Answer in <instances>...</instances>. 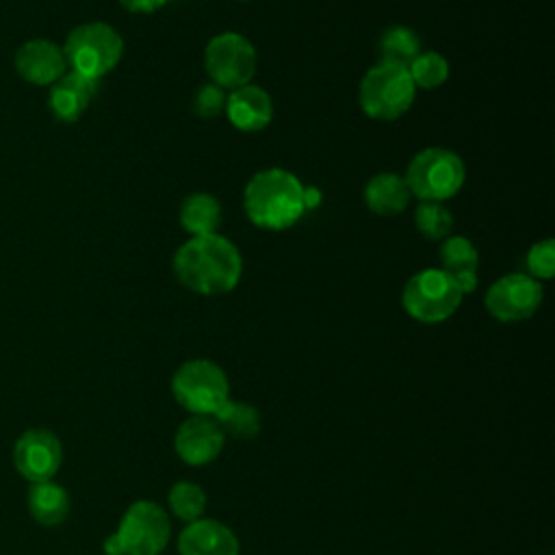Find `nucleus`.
I'll return each mask as SVG.
<instances>
[{
	"label": "nucleus",
	"mask_w": 555,
	"mask_h": 555,
	"mask_svg": "<svg viewBox=\"0 0 555 555\" xmlns=\"http://www.w3.org/2000/svg\"><path fill=\"white\" fill-rule=\"evenodd\" d=\"M382 61L408 67L421 52V39L408 26H390L379 37Z\"/></svg>",
	"instance_id": "4be33fe9"
},
{
	"label": "nucleus",
	"mask_w": 555,
	"mask_h": 555,
	"mask_svg": "<svg viewBox=\"0 0 555 555\" xmlns=\"http://www.w3.org/2000/svg\"><path fill=\"white\" fill-rule=\"evenodd\" d=\"M462 297V291L447 271L423 269L405 282L401 291V306L414 321L431 325L453 317Z\"/></svg>",
	"instance_id": "0eeeda50"
},
{
	"label": "nucleus",
	"mask_w": 555,
	"mask_h": 555,
	"mask_svg": "<svg viewBox=\"0 0 555 555\" xmlns=\"http://www.w3.org/2000/svg\"><path fill=\"white\" fill-rule=\"evenodd\" d=\"M212 418L219 423L225 438L230 436V438H236V440H251L260 434V427H262L260 412L247 401L228 399L212 414Z\"/></svg>",
	"instance_id": "aec40b11"
},
{
	"label": "nucleus",
	"mask_w": 555,
	"mask_h": 555,
	"mask_svg": "<svg viewBox=\"0 0 555 555\" xmlns=\"http://www.w3.org/2000/svg\"><path fill=\"white\" fill-rule=\"evenodd\" d=\"M225 115L236 130L260 132L273 119L271 95L256 85H243L238 89H232L225 100Z\"/></svg>",
	"instance_id": "dca6fc26"
},
{
	"label": "nucleus",
	"mask_w": 555,
	"mask_h": 555,
	"mask_svg": "<svg viewBox=\"0 0 555 555\" xmlns=\"http://www.w3.org/2000/svg\"><path fill=\"white\" fill-rule=\"evenodd\" d=\"M416 98V87L408 67L379 61L360 80L358 102L366 117L377 121H395L410 111Z\"/></svg>",
	"instance_id": "7ed1b4c3"
},
{
	"label": "nucleus",
	"mask_w": 555,
	"mask_h": 555,
	"mask_svg": "<svg viewBox=\"0 0 555 555\" xmlns=\"http://www.w3.org/2000/svg\"><path fill=\"white\" fill-rule=\"evenodd\" d=\"M26 503L30 516L46 527L61 525L69 514V494L63 486L54 483L52 479L30 483Z\"/></svg>",
	"instance_id": "a211bd4d"
},
{
	"label": "nucleus",
	"mask_w": 555,
	"mask_h": 555,
	"mask_svg": "<svg viewBox=\"0 0 555 555\" xmlns=\"http://www.w3.org/2000/svg\"><path fill=\"white\" fill-rule=\"evenodd\" d=\"M238 551L236 533L215 518L191 520L178 535L180 555H238Z\"/></svg>",
	"instance_id": "4468645a"
},
{
	"label": "nucleus",
	"mask_w": 555,
	"mask_h": 555,
	"mask_svg": "<svg viewBox=\"0 0 555 555\" xmlns=\"http://www.w3.org/2000/svg\"><path fill=\"white\" fill-rule=\"evenodd\" d=\"M243 210L256 228L288 230L306 212L304 184L282 167L262 169L243 189Z\"/></svg>",
	"instance_id": "f03ea898"
},
{
	"label": "nucleus",
	"mask_w": 555,
	"mask_h": 555,
	"mask_svg": "<svg viewBox=\"0 0 555 555\" xmlns=\"http://www.w3.org/2000/svg\"><path fill=\"white\" fill-rule=\"evenodd\" d=\"M453 280H455V284H457V288L462 291V295H466V293H473L475 288H477V271H462V273H455V275H451Z\"/></svg>",
	"instance_id": "c85d7f7f"
},
{
	"label": "nucleus",
	"mask_w": 555,
	"mask_h": 555,
	"mask_svg": "<svg viewBox=\"0 0 555 555\" xmlns=\"http://www.w3.org/2000/svg\"><path fill=\"white\" fill-rule=\"evenodd\" d=\"M412 193L403 176L392 171L375 173L364 186V204L377 217H395L408 208Z\"/></svg>",
	"instance_id": "f3484780"
},
{
	"label": "nucleus",
	"mask_w": 555,
	"mask_h": 555,
	"mask_svg": "<svg viewBox=\"0 0 555 555\" xmlns=\"http://www.w3.org/2000/svg\"><path fill=\"white\" fill-rule=\"evenodd\" d=\"M256 63V50L241 33H219L204 48V69L225 91L249 85Z\"/></svg>",
	"instance_id": "1a4fd4ad"
},
{
	"label": "nucleus",
	"mask_w": 555,
	"mask_h": 555,
	"mask_svg": "<svg viewBox=\"0 0 555 555\" xmlns=\"http://www.w3.org/2000/svg\"><path fill=\"white\" fill-rule=\"evenodd\" d=\"M408 74L418 89H436L449 78V61L440 52H418L408 65Z\"/></svg>",
	"instance_id": "393cba45"
},
{
	"label": "nucleus",
	"mask_w": 555,
	"mask_h": 555,
	"mask_svg": "<svg viewBox=\"0 0 555 555\" xmlns=\"http://www.w3.org/2000/svg\"><path fill=\"white\" fill-rule=\"evenodd\" d=\"M527 275H531L533 280H551L555 275V241L553 238H544L538 241L529 247L527 258Z\"/></svg>",
	"instance_id": "a878e982"
},
{
	"label": "nucleus",
	"mask_w": 555,
	"mask_h": 555,
	"mask_svg": "<svg viewBox=\"0 0 555 555\" xmlns=\"http://www.w3.org/2000/svg\"><path fill=\"white\" fill-rule=\"evenodd\" d=\"M542 295V284L531 275L507 273L488 286L483 306L492 319L501 323H518L538 312Z\"/></svg>",
	"instance_id": "9d476101"
},
{
	"label": "nucleus",
	"mask_w": 555,
	"mask_h": 555,
	"mask_svg": "<svg viewBox=\"0 0 555 555\" xmlns=\"http://www.w3.org/2000/svg\"><path fill=\"white\" fill-rule=\"evenodd\" d=\"M228 93L215 82H204L193 98V113L202 119H215L225 111Z\"/></svg>",
	"instance_id": "bb28decb"
},
{
	"label": "nucleus",
	"mask_w": 555,
	"mask_h": 555,
	"mask_svg": "<svg viewBox=\"0 0 555 555\" xmlns=\"http://www.w3.org/2000/svg\"><path fill=\"white\" fill-rule=\"evenodd\" d=\"M225 434L212 416L191 414L173 434V451L189 466H204L219 457Z\"/></svg>",
	"instance_id": "f8f14e48"
},
{
	"label": "nucleus",
	"mask_w": 555,
	"mask_h": 555,
	"mask_svg": "<svg viewBox=\"0 0 555 555\" xmlns=\"http://www.w3.org/2000/svg\"><path fill=\"white\" fill-rule=\"evenodd\" d=\"M15 69L20 78L30 85H54L65 72L67 63L61 46L50 39H28L15 52Z\"/></svg>",
	"instance_id": "ddd939ff"
},
{
	"label": "nucleus",
	"mask_w": 555,
	"mask_h": 555,
	"mask_svg": "<svg viewBox=\"0 0 555 555\" xmlns=\"http://www.w3.org/2000/svg\"><path fill=\"white\" fill-rule=\"evenodd\" d=\"M115 538L121 555H160L171 538V520L156 501L130 503L117 525Z\"/></svg>",
	"instance_id": "6e6552de"
},
{
	"label": "nucleus",
	"mask_w": 555,
	"mask_h": 555,
	"mask_svg": "<svg viewBox=\"0 0 555 555\" xmlns=\"http://www.w3.org/2000/svg\"><path fill=\"white\" fill-rule=\"evenodd\" d=\"M440 264L442 271L449 275L462 273V271H477L479 254L473 241L460 234H449L440 245Z\"/></svg>",
	"instance_id": "5701e85b"
},
{
	"label": "nucleus",
	"mask_w": 555,
	"mask_h": 555,
	"mask_svg": "<svg viewBox=\"0 0 555 555\" xmlns=\"http://www.w3.org/2000/svg\"><path fill=\"white\" fill-rule=\"evenodd\" d=\"M98 82L76 72H65L50 89L48 108L56 121L74 124L82 117L87 106L98 93Z\"/></svg>",
	"instance_id": "2eb2a0df"
},
{
	"label": "nucleus",
	"mask_w": 555,
	"mask_h": 555,
	"mask_svg": "<svg viewBox=\"0 0 555 555\" xmlns=\"http://www.w3.org/2000/svg\"><path fill=\"white\" fill-rule=\"evenodd\" d=\"M104 555H106V553H104Z\"/></svg>",
	"instance_id": "c756f323"
},
{
	"label": "nucleus",
	"mask_w": 555,
	"mask_h": 555,
	"mask_svg": "<svg viewBox=\"0 0 555 555\" xmlns=\"http://www.w3.org/2000/svg\"><path fill=\"white\" fill-rule=\"evenodd\" d=\"M403 180L418 202H444L464 186L466 167L464 160L447 147H425L412 156Z\"/></svg>",
	"instance_id": "39448f33"
},
{
	"label": "nucleus",
	"mask_w": 555,
	"mask_h": 555,
	"mask_svg": "<svg viewBox=\"0 0 555 555\" xmlns=\"http://www.w3.org/2000/svg\"><path fill=\"white\" fill-rule=\"evenodd\" d=\"M61 50L69 72L100 80L121 61L124 39L106 22H87L65 37Z\"/></svg>",
	"instance_id": "20e7f679"
},
{
	"label": "nucleus",
	"mask_w": 555,
	"mask_h": 555,
	"mask_svg": "<svg viewBox=\"0 0 555 555\" xmlns=\"http://www.w3.org/2000/svg\"><path fill=\"white\" fill-rule=\"evenodd\" d=\"M206 492L199 483L189 481V479H180L176 481L169 492H167V505L169 512L182 520V522H191L204 516L206 512Z\"/></svg>",
	"instance_id": "412c9836"
},
{
	"label": "nucleus",
	"mask_w": 555,
	"mask_h": 555,
	"mask_svg": "<svg viewBox=\"0 0 555 555\" xmlns=\"http://www.w3.org/2000/svg\"><path fill=\"white\" fill-rule=\"evenodd\" d=\"M180 225L191 236H206L217 234L221 223V204L210 193H191L182 199L178 212Z\"/></svg>",
	"instance_id": "6ab92c4d"
},
{
	"label": "nucleus",
	"mask_w": 555,
	"mask_h": 555,
	"mask_svg": "<svg viewBox=\"0 0 555 555\" xmlns=\"http://www.w3.org/2000/svg\"><path fill=\"white\" fill-rule=\"evenodd\" d=\"M167 2H169V0H119V4H121L126 11H130V13H141V15L154 13V11L163 9Z\"/></svg>",
	"instance_id": "cd10ccee"
},
{
	"label": "nucleus",
	"mask_w": 555,
	"mask_h": 555,
	"mask_svg": "<svg viewBox=\"0 0 555 555\" xmlns=\"http://www.w3.org/2000/svg\"><path fill=\"white\" fill-rule=\"evenodd\" d=\"M63 462V444L59 436L46 427L26 429L13 447L15 470L30 483L52 479Z\"/></svg>",
	"instance_id": "9b49d317"
},
{
	"label": "nucleus",
	"mask_w": 555,
	"mask_h": 555,
	"mask_svg": "<svg viewBox=\"0 0 555 555\" xmlns=\"http://www.w3.org/2000/svg\"><path fill=\"white\" fill-rule=\"evenodd\" d=\"M171 395L189 414L212 416L230 399V379L212 360L193 358L173 371Z\"/></svg>",
	"instance_id": "423d86ee"
},
{
	"label": "nucleus",
	"mask_w": 555,
	"mask_h": 555,
	"mask_svg": "<svg viewBox=\"0 0 555 555\" xmlns=\"http://www.w3.org/2000/svg\"><path fill=\"white\" fill-rule=\"evenodd\" d=\"M414 225L427 241H444L453 230V215L442 202H418Z\"/></svg>",
	"instance_id": "b1692460"
},
{
	"label": "nucleus",
	"mask_w": 555,
	"mask_h": 555,
	"mask_svg": "<svg viewBox=\"0 0 555 555\" xmlns=\"http://www.w3.org/2000/svg\"><path fill=\"white\" fill-rule=\"evenodd\" d=\"M171 269L191 293L225 295L241 280L243 258L238 247L221 234L191 236L176 249Z\"/></svg>",
	"instance_id": "f257e3e1"
}]
</instances>
